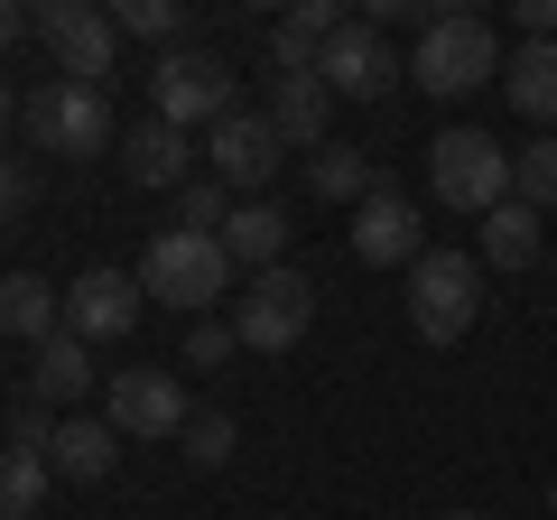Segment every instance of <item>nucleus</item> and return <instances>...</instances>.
<instances>
[{
  "label": "nucleus",
  "mask_w": 557,
  "mask_h": 520,
  "mask_svg": "<svg viewBox=\"0 0 557 520\" xmlns=\"http://www.w3.org/2000/svg\"><path fill=\"white\" fill-rule=\"evenodd\" d=\"M511 20H520V38H530V47H557V0H520Z\"/></svg>",
  "instance_id": "obj_31"
},
{
  "label": "nucleus",
  "mask_w": 557,
  "mask_h": 520,
  "mask_svg": "<svg viewBox=\"0 0 557 520\" xmlns=\"http://www.w3.org/2000/svg\"><path fill=\"white\" fill-rule=\"evenodd\" d=\"M511 196L530 205V214H548V205H557V140H548V131H539L530 149H511Z\"/></svg>",
  "instance_id": "obj_25"
},
{
  "label": "nucleus",
  "mask_w": 557,
  "mask_h": 520,
  "mask_svg": "<svg viewBox=\"0 0 557 520\" xmlns=\"http://www.w3.org/2000/svg\"><path fill=\"white\" fill-rule=\"evenodd\" d=\"M354 260H372V270H418V260H428L418 205L399 196V186H372V196L354 205Z\"/></svg>",
  "instance_id": "obj_13"
},
{
  "label": "nucleus",
  "mask_w": 557,
  "mask_h": 520,
  "mask_svg": "<svg viewBox=\"0 0 557 520\" xmlns=\"http://www.w3.org/2000/svg\"><path fill=\"white\" fill-rule=\"evenodd\" d=\"M57 428H65L57 409H47V400H28L20 419H10V446H20V456H47V446H57Z\"/></svg>",
  "instance_id": "obj_29"
},
{
  "label": "nucleus",
  "mask_w": 557,
  "mask_h": 520,
  "mask_svg": "<svg viewBox=\"0 0 557 520\" xmlns=\"http://www.w3.org/2000/svg\"><path fill=\"white\" fill-rule=\"evenodd\" d=\"M317 75H325V94H335V102H381V94H391L399 75H409V65L391 57V38H381L372 20H344L335 38H325Z\"/></svg>",
  "instance_id": "obj_11"
},
{
  "label": "nucleus",
  "mask_w": 557,
  "mask_h": 520,
  "mask_svg": "<svg viewBox=\"0 0 557 520\" xmlns=\"http://www.w3.org/2000/svg\"><path fill=\"white\" fill-rule=\"evenodd\" d=\"M28 140L38 149H57V159H94V149H121V131H112V94L102 84H65V75H47L38 94H28Z\"/></svg>",
  "instance_id": "obj_6"
},
{
  "label": "nucleus",
  "mask_w": 557,
  "mask_h": 520,
  "mask_svg": "<svg viewBox=\"0 0 557 520\" xmlns=\"http://www.w3.org/2000/svg\"><path fill=\"white\" fill-rule=\"evenodd\" d=\"M223 112H242V102H233V65L214 47H168L149 65V121H168V131H214Z\"/></svg>",
  "instance_id": "obj_3"
},
{
  "label": "nucleus",
  "mask_w": 557,
  "mask_h": 520,
  "mask_svg": "<svg viewBox=\"0 0 557 520\" xmlns=\"http://www.w3.org/2000/svg\"><path fill=\"white\" fill-rule=\"evenodd\" d=\"M28 400H47V409H84V400H94V344L47 335L38 362H28Z\"/></svg>",
  "instance_id": "obj_18"
},
{
  "label": "nucleus",
  "mask_w": 557,
  "mask_h": 520,
  "mask_svg": "<svg viewBox=\"0 0 557 520\" xmlns=\"http://www.w3.org/2000/svg\"><path fill=\"white\" fill-rule=\"evenodd\" d=\"M270 131L288 149H325V131H335V94H325V75L317 65H298V75H270Z\"/></svg>",
  "instance_id": "obj_15"
},
{
  "label": "nucleus",
  "mask_w": 557,
  "mask_h": 520,
  "mask_svg": "<svg viewBox=\"0 0 557 520\" xmlns=\"http://www.w3.org/2000/svg\"><path fill=\"white\" fill-rule=\"evenodd\" d=\"M548 511H557V474H548Z\"/></svg>",
  "instance_id": "obj_35"
},
{
  "label": "nucleus",
  "mask_w": 557,
  "mask_h": 520,
  "mask_svg": "<svg viewBox=\"0 0 557 520\" xmlns=\"http://www.w3.org/2000/svg\"><path fill=\"white\" fill-rule=\"evenodd\" d=\"M223 251H233L242 280H251V270H278V260H288V214H278L270 196H242L233 223H223Z\"/></svg>",
  "instance_id": "obj_19"
},
{
  "label": "nucleus",
  "mask_w": 557,
  "mask_h": 520,
  "mask_svg": "<svg viewBox=\"0 0 557 520\" xmlns=\"http://www.w3.org/2000/svg\"><path fill=\"white\" fill-rule=\"evenodd\" d=\"M20 28H28V10H20V0H0V47H20Z\"/></svg>",
  "instance_id": "obj_32"
},
{
  "label": "nucleus",
  "mask_w": 557,
  "mask_h": 520,
  "mask_svg": "<svg viewBox=\"0 0 557 520\" xmlns=\"http://www.w3.org/2000/svg\"><path fill=\"white\" fill-rule=\"evenodd\" d=\"M139 270H84L75 288H65V335L75 344H121L139 325Z\"/></svg>",
  "instance_id": "obj_12"
},
{
  "label": "nucleus",
  "mask_w": 557,
  "mask_h": 520,
  "mask_svg": "<svg viewBox=\"0 0 557 520\" xmlns=\"http://www.w3.org/2000/svg\"><path fill=\"white\" fill-rule=\"evenodd\" d=\"M539 251H548V233H539V214L520 196L483 214V270H539Z\"/></svg>",
  "instance_id": "obj_20"
},
{
  "label": "nucleus",
  "mask_w": 557,
  "mask_h": 520,
  "mask_svg": "<svg viewBox=\"0 0 557 520\" xmlns=\"http://www.w3.org/2000/svg\"><path fill=\"white\" fill-rule=\"evenodd\" d=\"M223 288H233V251H223V233H177V223H168V233L149 242V260H139V298L177 307V317H205Z\"/></svg>",
  "instance_id": "obj_2"
},
{
  "label": "nucleus",
  "mask_w": 557,
  "mask_h": 520,
  "mask_svg": "<svg viewBox=\"0 0 557 520\" xmlns=\"http://www.w3.org/2000/svg\"><path fill=\"white\" fill-rule=\"evenodd\" d=\"M102 419L121 428V437H139V446H168V437H186V381L168 372V362H139V372H112V391H102Z\"/></svg>",
  "instance_id": "obj_9"
},
{
  "label": "nucleus",
  "mask_w": 557,
  "mask_h": 520,
  "mask_svg": "<svg viewBox=\"0 0 557 520\" xmlns=\"http://www.w3.org/2000/svg\"><path fill=\"white\" fill-rule=\"evenodd\" d=\"M474 317H483V251L474 260H465V251H428L409 270V325L428 344H465Z\"/></svg>",
  "instance_id": "obj_7"
},
{
  "label": "nucleus",
  "mask_w": 557,
  "mask_h": 520,
  "mask_svg": "<svg viewBox=\"0 0 557 520\" xmlns=\"http://www.w3.org/2000/svg\"><path fill=\"white\" fill-rule=\"evenodd\" d=\"M428 186H437V205L483 223L493 205H511V149L493 131H437L428 140Z\"/></svg>",
  "instance_id": "obj_4"
},
{
  "label": "nucleus",
  "mask_w": 557,
  "mask_h": 520,
  "mask_svg": "<svg viewBox=\"0 0 557 520\" xmlns=\"http://www.w3.org/2000/svg\"><path fill=\"white\" fill-rule=\"evenodd\" d=\"M121 177L131 186H149V196H186L196 186V140L186 131H168V121H139V131H121Z\"/></svg>",
  "instance_id": "obj_14"
},
{
  "label": "nucleus",
  "mask_w": 557,
  "mask_h": 520,
  "mask_svg": "<svg viewBox=\"0 0 557 520\" xmlns=\"http://www.w3.org/2000/svg\"><path fill=\"white\" fill-rule=\"evenodd\" d=\"M317 325V280L307 270H251L242 280V298H233V335H242V354H288V344Z\"/></svg>",
  "instance_id": "obj_5"
},
{
  "label": "nucleus",
  "mask_w": 557,
  "mask_h": 520,
  "mask_svg": "<svg viewBox=\"0 0 557 520\" xmlns=\"http://www.w3.org/2000/svg\"><path fill=\"white\" fill-rule=\"evenodd\" d=\"M335 28H344V10H335V0H298V10H288V20L270 28V57H278V75H298V65H317Z\"/></svg>",
  "instance_id": "obj_21"
},
{
  "label": "nucleus",
  "mask_w": 557,
  "mask_h": 520,
  "mask_svg": "<svg viewBox=\"0 0 557 520\" xmlns=\"http://www.w3.org/2000/svg\"><path fill=\"white\" fill-rule=\"evenodd\" d=\"M446 520H493V511H446Z\"/></svg>",
  "instance_id": "obj_34"
},
{
  "label": "nucleus",
  "mask_w": 557,
  "mask_h": 520,
  "mask_svg": "<svg viewBox=\"0 0 557 520\" xmlns=\"http://www.w3.org/2000/svg\"><path fill=\"white\" fill-rule=\"evenodd\" d=\"M20 112H28V102H20V94H10V84H0V131H10V121H20Z\"/></svg>",
  "instance_id": "obj_33"
},
{
  "label": "nucleus",
  "mask_w": 557,
  "mask_h": 520,
  "mask_svg": "<svg viewBox=\"0 0 557 520\" xmlns=\"http://www.w3.org/2000/svg\"><path fill=\"white\" fill-rule=\"evenodd\" d=\"M233 437H242V428L233 419H223V409H196V419H186V465H223V456H233Z\"/></svg>",
  "instance_id": "obj_28"
},
{
  "label": "nucleus",
  "mask_w": 557,
  "mask_h": 520,
  "mask_svg": "<svg viewBox=\"0 0 557 520\" xmlns=\"http://www.w3.org/2000/svg\"><path fill=\"white\" fill-rule=\"evenodd\" d=\"M0 335L38 354L47 335H65V288L38 280V270H0Z\"/></svg>",
  "instance_id": "obj_16"
},
{
  "label": "nucleus",
  "mask_w": 557,
  "mask_h": 520,
  "mask_svg": "<svg viewBox=\"0 0 557 520\" xmlns=\"http://www.w3.org/2000/svg\"><path fill=\"white\" fill-rule=\"evenodd\" d=\"M233 354H242L233 317H196L186 325V372H214V362H233Z\"/></svg>",
  "instance_id": "obj_27"
},
{
  "label": "nucleus",
  "mask_w": 557,
  "mask_h": 520,
  "mask_svg": "<svg viewBox=\"0 0 557 520\" xmlns=\"http://www.w3.org/2000/svg\"><path fill=\"white\" fill-rule=\"evenodd\" d=\"M121 446H131V437H121L112 419H94V409H75V419L57 428V446H47V465H57V483H102V474L121 465Z\"/></svg>",
  "instance_id": "obj_17"
},
{
  "label": "nucleus",
  "mask_w": 557,
  "mask_h": 520,
  "mask_svg": "<svg viewBox=\"0 0 557 520\" xmlns=\"http://www.w3.org/2000/svg\"><path fill=\"white\" fill-rule=\"evenodd\" d=\"M47 493H57V465H47V456H20V446H0V520H38Z\"/></svg>",
  "instance_id": "obj_24"
},
{
  "label": "nucleus",
  "mask_w": 557,
  "mask_h": 520,
  "mask_svg": "<svg viewBox=\"0 0 557 520\" xmlns=\"http://www.w3.org/2000/svg\"><path fill=\"white\" fill-rule=\"evenodd\" d=\"M112 20H121V38H159V57H168L177 28H186V10H177V0H121Z\"/></svg>",
  "instance_id": "obj_26"
},
{
  "label": "nucleus",
  "mask_w": 557,
  "mask_h": 520,
  "mask_svg": "<svg viewBox=\"0 0 557 520\" xmlns=\"http://www.w3.org/2000/svg\"><path fill=\"white\" fill-rule=\"evenodd\" d=\"M278 159H288V140H278L270 112H251V102H242V112H223L214 131H205V168H214L233 196H260V186L278 177Z\"/></svg>",
  "instance_id": "obj_10"
},
{
  "label": "nucleus",
  "mask_w": 557,
  "mask_h": 520,
  "mask_svg": "<svg viewBox=\"0 0 557 520\" xmlns=\"http://www.w3.org/2000/svg\"><path fill=\"white\" fill-rule=\"evenodd\" d=\"M502 94H511L520 121H557V47H520L502 65Z\"/></svg>",
  "instance_id": "obj_22"
},
{
  "label": "nucleus",
  "mask_w": 557,
  "mask_h": 520,
  "mask_svg": "<svg viewBox=\"0 0 557 520\" xmlns=\"http://www.w3.org/2000/svg\"><path fill=\"white\" fill-rule=\"evenodd\" d=\"M28 205H38V168H20V159H0V223H20Z\"/></svg>",
  "instance_id": "obj_30"
},
{
  "label": "nucleus",
  "mask_w": 557,
  "mask_h": 520,
  "mask_svg": "<svg viewBox=\"0 0 557 520\" xmlns=\"http://www.w3.org/2000/svg\"><path fill=\"white\" fill-rule=\"evenodd\" d=\"M409 84H418V94H437V102H465V94H483V84H502V47H493V28H483L474 10H437V20L418 28Z\"/></svg>",
  "instance_id": "obj_1"
},
{
  "label": "nucleus",
  "mask_w": 557,
  "mask_h": 520,
  "mask_svg": "<svg viewBox=\"0 0 557 520\" xmlns=\"http://www.w3.org/2000/svg\"><path fill=\"white\" fill-rule=\"evenodd\" d=\"M307 186H317V205H362L372 196V159H362V149H344V140H325L317 159H307Z\"/></svg>",
  "instance_id": "obj_23"
},
{
  "label": "nucleus",
  "mask_w": 557,
  "mask_h": 520,
  "mask_svg": "<svg viewBox=\"0 0 557 520\" xmlns=\"http://www.w3.org/2000/svg\"><path fill=\"white\" fill-rule=\"evenodd\" d=\"M28 28L47 38V57H57L65 84H102L112 57H121V20L94 10V0H47V10H28Z\"/></svg>",
  "instance_id": "obj_8"
}]
</instances>
